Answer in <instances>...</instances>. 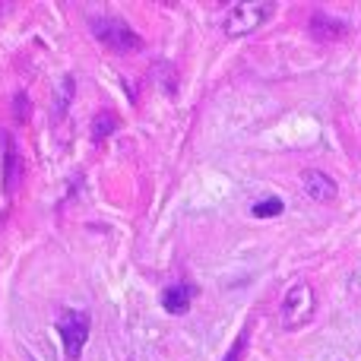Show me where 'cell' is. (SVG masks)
<instances>
[{
    "instance_id": "cell-2",
    "label": "cell",
    "mask_w": 361,
    "mask_h": 361,
    "mask_svg": "<svg viewBox=\"0 0 361 361\" xmlns=\"http://www.w3.org/2000/svg\"><path fill=\"white\" fill-rule=\"evenodd\" d=\"M89 29L92 35L105 44L114 54H133V51L143 48V38L130 29V23L121 16H108V13H99V16L89 19Z\"/></svg>"
},
{
    "instance_id": "cell-3",
    "label": "cell",
    "mask_w": 361,
    "mask_h": 361,
    "mask_svg": "<svg viewBox=\"0 0 361 361\" xmlns=\"http://www.w3.org/2000/svg\"><path fill=\"white\" fill-rule=\"evenodd\" d=\"M314 307H317L314 288L307 286V282H295L286 292V298H282V326H286V330L305 326L307 320L314 317Z\"/></svg>"
},
{
    "instance_id": "cell-5",
    "label": "cell",
    "mask_w": 361,
    "mask_h": 361,
    "mask_svg": "<svg viewBox=\"0 0 361 361\" xmlns=\"http://www.w3.org/2000/svg\"><path fill=\"white\" fill-rule=\"evenodd\" d=\"M311 35L317 38V42H339V38L349 35V25H345L339 16H330V13H314Z\"/></svg>"
},
{
    "instance_id": "cell-11",
    "label": "cell",
    "mask_w": 361,
    "mask_h": 361,
    "mask_svg": "<svg viewBox=\"0 0 361 361\" xmlns=\"http://www.w3.org/2000/svg\"><path fill=\"white\" fill-rule=\"evenodd\" d=\"M13 184H16V149L6 146V190H13Z\"/></svg>"
},
{
    "instance_id": "cell-1",
    "label": "cell",
    "mask_w": 361,
    "mask_h": 361,
    "mask_svg": "<svg viewBox=\"0 0 361 361\" xmlns=\"http://www.w3.org/2000/svg\"><path fill=\"white\" fill-rule=\"evenodd\" d=\"M273 13L276 4H269V0H238V4H228V10L222 13V32L228 38H244L260 29L263 23H269Z\"/></svg>"
},
{
    "instance_id": "cell-10",
    "label": "cell",
    "mask_w": 361,
    "mask_h": 361,
    "mask_svg": "<svg viewBox=\"0 0 361 361\" xmlns=\"http://www.w3.org/2000/svg\"><path fill=\"white\" fill-rule=\"evenodd\" d=\"M247 339H250V333H247V330H244V333H241V336H238V339H235V345H231V349H228V355H225L222 361H241V355H244V349H247Z\"/></svg>"
},
{
    "instance_id": "cell-4",
    "label": "cell",
    "mask_w": 361,
    "mask_h": 361,
    "mask_svg": "<svg viewBox=\"0 0 361 361\" xmlns=\"http://www.w3.org/2000/svg\"><path fill=\"white\" fill-rule=\"evenodd\" d=\"M89 330H92V317L86 311H63L61 320H57V333L63 339V352H67L70 361H76L82 355V345L89 339Z\"/></svg>"
},
{
    "instance_id": "cell-6",
    "label": "cell",
    "mask_w": 361,
    "mask_h": 361,
    "mask_svg": "<svg viewBox=\"0 0 361 361\" xmlns=\"http://www.w3.org/2000/svg\"><path fill=\"white\" fill-rule=\"evenodd\" d=\"M305 190L311 200H317V203H330V200H336L339 187L336 180L330 175H324V171H305Z\"/></svg>"
},
{
    "instance_id": "cell-7",
    "label": "cell",
    "mask_w": 361,
    "mask_h": 361,
    "mask_svg": "<svg viewBox=\"0 0 361 361\" xmlns=\"http://www.w3.org/2000/svg\"><path fill=\"white\" fill-rule=\"evenodd\" d=\"M193 295H197V288L187 286V282H178V286H169L162 292V307L169 314H187V307H190Z\"/></svg>"
},
{
    "instance_id": "cell-8",
    "label": "cell",
    "mask_w": 361,
    "mask_h": 361,
    "mask_svg": "<svg viewBox=\"0 0 361 361\" xmlns=\"http://www.w3.org/2000/svg\"><path fill=\"white\" fill-rule=\"evenodd\" d=\"M114 130H118V118H114L111 111H102L99 118L92 121V140H95V143H105Z\"/></svg>"
},
{
    "instance_id": "cell-9",
    "label": "cell",
    "mask_w": 361,
    "mask_h": 361,
    "mask_svg": "<svg viewBox=\"0 0 361 361\" xmlns=\"http://www.w3.org/2000/svg\"><path fill=\"white\" fill-rule=\"evenodd\" d=\"M286 209V206H282V200L279 197H267V200H260V203H254V216L257 219H269V216H279V212Z\"/></svg>"
},
{
    "instance_id": "cell-12",
    "label": "cell",
    "mask_w": 361,
    "mask_h": 361,
    "mask_svg": "<svg viewBox=\"0 0 361 361\" xmlns=\"http://www.w3.org/2000/svg\"><path fill=\"white\" fill-rule=\"evenodd\" d=\"M16 114H19V121H29V99L23 92L16 95Z\"/></svg>"
}]
</instances>
